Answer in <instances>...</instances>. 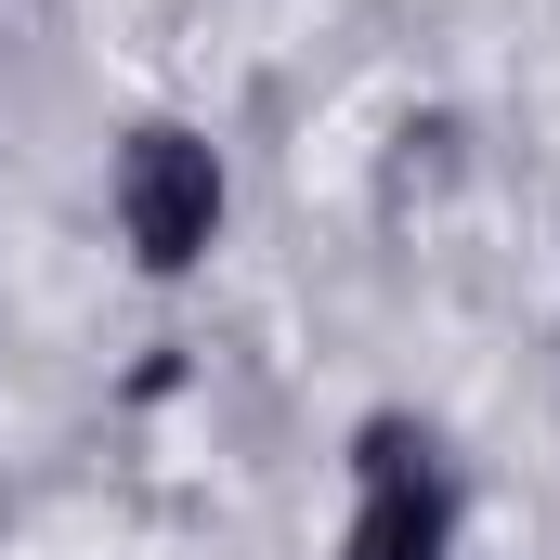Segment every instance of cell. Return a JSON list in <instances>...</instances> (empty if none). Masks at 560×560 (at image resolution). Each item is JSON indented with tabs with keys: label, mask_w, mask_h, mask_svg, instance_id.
Instances as JSON below:
<instances>
[{
	"label": "cell",
	"mask_w": 560,
	"mask_h": 560,
	"mask_svg": "<svg viewBox=\"0 0 560 560\" xmlns=\"http://www.w3.org/2000/svg\"><path fill=\"white\" fill-rule=\"evenodd\" d=\"M118 222H131L143 275H196L209 235H222V170H209V143L196 131H131V156H118Z\"/></svg>",
	"instance_id": "1"
},
{
	"label": "cell",
	"mask_w": 560,
	"mask_h": 560,
	"mask_svg": "<svg viewBox=\"0 0 560 560\" xmlns=\"http://www.w3.org/2000/svg\"><path fill=\"white\" fill-rule=\"evenodd\" d=\"M456 548V509H443V469H430L418 430H365V509H352V560H443Z\"/></svg>",
	"instance_id": "2"
}]
</instances>
